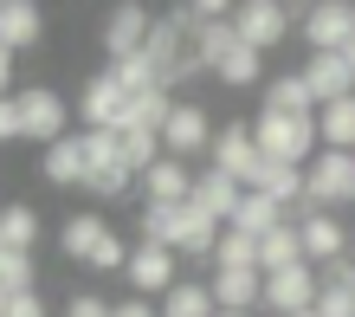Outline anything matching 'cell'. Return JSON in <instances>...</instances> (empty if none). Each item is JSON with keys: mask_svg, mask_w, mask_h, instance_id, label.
<instances>
[{"mask_svg": "<svg viewBox=\"0 0 355 317\" xmlns=\"http://www.w3.org/2000/svg\"><path fill=\"white\" fill-rule=\"evenodd\" d=\"M194 46H200V65H207V78H220L226 91L265 84V52H252V46H245V39L233 33V19H226V26H207V33H194Z\"/></svg>", "mask_w": 355, "mask_h": 317, "instance_id": "cell-1", "label": "cell"}, {"mask_svg": "<svg viewBox=\"0 0 355 317\" xmlns=\"http://www.w3.org/2000/svg\"><path fill=\"white\" fill-rule=\"evenodd\" d=\"M142 58H149V72H155L162 91H175V84H187V78H200V72H207V65H200L194 33H187L175 13H162V19H155V33H149V46H142Z\"/></svg>", "mask_w": 355, "mask_h": 317, "instance_id": "cell-2", "label": "cell"}, {"mask_svg": "<svg viewBox=\"0 0 355 317\" xmlns=\"http://www.w3.org/2000/svg\"><path fill=\"white\" fill-rule=\"evenodd\" d=\"M252 136H259V156H265V162H291V168H310V162H317V149H323L317 117L259 111V117H252Z\"/></svg>", "mask_w": 355, "mask_h": 317, "instance_id": "cell-3", "label": "cell"}, {"mask_svg": "<svg viewBox=\"0 0 355 317\" xmlns=\"http://www.w3.org/2000/svg\"><path fill=\"white\" fill-rule=\"evenodd\" d=\"M13 111H19V143L52 149L58 136H71V104L58 97L52 84H26V91H13Z\"/></svg>", "mask_w": 355, "mask_h": 317, "instance_id": "cell-4", "label": "cell"}, {"mask_svg": "<svg viewBox=\"0 0 355 317\" xmlns=\"http://www.w3.org/2000/svg\"><path fill=\"white\" fill-rule=\"evenodd\" d=\"M85 149H91V175H85V195L91 201L136 195V168L123 162V136L116 130H85Z\"/></svg>", "mask_w": 355, "mask_h": 317, "instance_id": "cell-5", "label": "cell"}, {"mask_svg": "<svg viewBox=\"0 0 355 317\" xmlns=\"http://www.w3.org/2000/svg\"><path fill=\"white\" fill-rule=\"evenodd\" d=\"M343 201H355V156L317 149V162L304 168V214H329Z\"/></svg>", "mask_w": 355, "mask_h": 317, "instance_id": "cell-6", "label": "cell"}, {"mask_svg": "<svg viewBox=\"0 0 355 317\" xmlns=\"http://www.w3.org/2000/svg\"><path fill=\"white\" fill-rule=\"evenodd\" d=\"M123 279H130V298H155V304H162V298L181 285V252L136 240V246H130V266H123Z\"/></svg>", "mask_w": 355, "mask_h": 317, "instance_id": "cell-7", "label": "cell"}, {"mask_svg": "<svg viewBox=\"0 0 355 317\" xmlns=\"http://www.w3.org/2000/svg\"><path fill=\"white\" fill-rule=\"evenodd\" d=\"M259 136H252V123L245 117H233V123H220L214 130V156H207V168H220V175H233L239 188H252V175H259Z\"/></svg>", "mask_w": 355, "mask_h": 317, "instance_id": "cell-8", "label": "cell"}, {"mask_svg": "<svg viewBox=\"0 0 355 317\" xmlns=\"http://www.w3.org/2000/svg\"><path fill=\"white\" fill-rule=\"evenodd\" d=\"M291 19H297V13H291L284 0H239V7H233V33L252 52H271V46L291 39Z\"/></svg>", "mask_w": 355, "mask_h": 317, "instance_id": "cell-9", "label": "cell"}, {"mask_svg": "<svg viewBox=\"0 0 355 317\" xmlns=\"http://www.w3.org/2000/svg\"><path fill=\"white\" fill-rule=\"evenodd\" d=\"M297 33H304L310 52H349V39H355V7H349V0H317V7L297 13Z\"/></svg>", "mask_w": 355, "mask_h": 317, "instance_id": "cell-10", "label": "cell"}, {"mask_svg": "<svg viewBox=\"0 0 355 317\" xmlns=\"http://www.w3.org/2000/svg\"><path fill=\"white\" fill-rule=\"evenodd\" d=\"M149 33H155V13L149 7H136V0H123V7L103 13V52H110V65H123V58H142V46H149Z\"/></svg>", "mask_w": 355, "mask_h": 317, "instance_id": "cell-11", "label": "cell"}, {"mask_svg": "<svg viewBox=\"0 0 355 317\" xmlns=\"http://www.w3.org/2000/svg\"><path fill=\"white\" fill-rule=\"evenodd\" d=\"M162 156H175V162L214 156V117H207L200 104H181L175 97V117L162 123Z\"/></svg>", "mask_w": 355, "mask_h": 317, "instance_id": "cell-12", "label": "cell"}, {"mask_svg": "<svg viewBox=\"0 0 355 317\" xmlns=\"http://www.w3.org/2000/svg\"><path fill=\"white\" fill-rule=\"evenodd\" d=\"M71 111L85 117V130H123V117H130V91H123L116 72L103 65L97 78H85V91H78Z\"/></svg>", "mask_w": 355, "mask_h": 317, "instance_id": "cell-13", "label": "cell"}, {"mask_svg": "<svg viewBox=\"0 0 355 317\" xmlns=\"http://www.w3.org/2000/svg\"><path fill=\"white\" fill-rule=\"evenodd\" d=\"M297 240H304V266H343V252L355 234H343V220L336 214H297Z\"/></svg>", "mask_w": 355, "mask_h": 317, "instance_id": "cell-14", "label": "cell"}, {"mask_svg": "<svg viewBox=\"0 0 355 317\" xmlns=\"http://www.w3.org/2000/svg\"><path fill=\"white\" fill-rule=\"evenodd\" d=\"M317 291H323L317 266H291V272H271L265 279V304L278 317H297V311H317Z\"/></svg>", "mask_w": 355, "mask_h": 317, "instance_id": "cell-15", "label": "cell"}, {"mask_svg": "<svg viewBox=\"0 0 355 317\" xmlns=\"http://www.w3.org/2000/svg\"><path fill=\"white\" fill-rule=\"evenodd\" d=\"M39 175H46V188H85L91 175V149H85V136H58L52 149H39Z\"/></svg>", "mask_w": 355, "mask_h": 317, "instance_id": "cell-16", "label": "cell"}, {"mask_svg": "<svg viewBox=\"0 0 355 317\" xmlns=\"http://www.w3.org/2000/svg\"><path fill=\"white\" fill-rule=\"evenodd\" d=\"M304 84H310V97H317V111H323V104H336V97H355V65L343 52H310L304 58Z\"/></svg>", "mask_w": 355, "mask_h": 317, "instance_id": "cell-17", "label": "cell"}, {"mask_svg": "<svg viewBox=\"0 0 355 317\" xmlns=\"http://www.w3.org/2000/svg\"><path fill=\"white\" fill-rule=\"evenodd\" d=\"M200 207V214H214L220 227H233V214H239V201H245V188L233 181V175H220V168H200L194 175V195H187Z\"/></svg>", "mask_w": 355, "mask_h": 317, "instance_id": "cell-18", "label": "cell"}, {"mask_svg": "<svg viewBox=\"0 0 355 317\" xmlns=\"http://www.w3.org/2000/svg\"><path fill=\"white\" fill-rule=\"evenodd\" d=\"M110 234H116V227L85 207V214H71L65 227H58V252H65V259H78V266H91V259H97V246L110 240Z\"/></svg>", "mask_w": 355, "mask_h": 317, "instance_id": "cell-19", "label": "cell"}, {"mask_svg": "<svg viewBox=\"0 0 355 317\" xmlns=\"http://www.w3.org/2000/svg\"><path fill=\"white\" fill-rule=\"evenodd\" d=\"M46 39V13L33 0H0V46L7 52H33Z\"/></svg>", "mask_w": 355, "mask_h": 317, "instance_id": "cell-20", "label": "cell"}, {"mask_svg": "<svg viewBox=\"0 0 355 317\" xmlns=\"http://www.w3.org/2000/svg\"><path fill=\"white\" fill-rule=\"evenodd\" d=\"M142 188V201H162V207H181L187 195H194V175H187V162H175V156H162L149 175L136 181Z\"/></svg>", "mask_w": 355, "mask_h": 317, "instance_id": "cell-21", "label": "cell"}, {"mask_svg": "<svg viewBox=\"0 0 355 317\" xmlns=\"http://www.w3.org/2000/svg\"><path fill=\"white\" fill-rule=\"evenodd\" d=\"M265 111H278V117H317V97H310L304 72H278V78H265Z\"/></svg>", "mask_w": 355, "mask_h": 317, "instance_id": "cell-22", "label": "cell"}, {"mask_svg": "<svg viewBox=\"0 0 355 317\" xmlns=\"http://www.w3.org/2000/svg\"><path fill=\"white\" fill-rule=\"evenodd\" d=\"M220 234H226V227H220L214 214H200L194 201H187V207H181V234H175V252H187V259H214Z\"/></svg>", "mask_w": 355, "mask_h": 317, "instance_id": "cell-23", "label": "cell"}, {"mask_svg": "<svg viewBox=\"0 0 355 317\" xmlns=\"http://www.w3.org/2000/svg\"><path fill=\"white\" fill-rule=\"evenodd\" d=\"M214 304L220 311H252V304H265V272H214Z\"/></svg>", "mask_w": 355, "mask_h": 317, "instance_id": "cell-24", "label": "cell"}, {"mask_svg": "<svg viewBox=\"0 0 355 317\" xmlns=\"http://www.w3.org/2000/svg\"><path fill=\"white\" fill-rule=\"evenodd\" d=\"M317 279H323V291H317V317H355V259L323 266Z\"/></svg>", "mask_w": 355, "mask_h": 317, "instance_id": "cell-25", "label": "cell"}, {"mask_svg": "<svg viewBox=\"0 0 355 317\" xmlns=\"http://www.w3.org/2000/svg\"><path fill=\"white\" fill-rule=\"evenodd\" d=\"M252 195L278 201V207L304 201V168H291V162H259V175H252Z\"/></svg>", "mask_w": 355, "mask_h": 317, "instance_id": "cell-26", "label": "cell"}, {"mask_svg": "<svg viewBox=\"0 0 355 317\" xmlns=\"http://www.w3.org/2000/svg\"><path fill=\"white\" fill-rule=\"evenodd\" d=\"M291 266H304V240H297V220H284L278 234H265L259 240V272L271 279V272H291Z\"/></svg>", "mask_w": 355, "mask_h": 317, "instance_id": "cell-27", "label": "cell"}, {"mask_svg": "<svg viewBox=\"0 0 355 317\" xmlns=\"http://www.w3.org/2000/svg\"><path fill=\"white\" fill-rule=\"evenodd\" d=\"M317 136H323V149H343V156H355V97L323 104V111H317Z\"/></svg>", "mask_w": 355, "mask_h": 317, "instance_id": "cell-28", "label": "cell"}, {"mask_svg": "<svg viewBox=\"0 0 355 317\" xmlns=\"http://www.w3.org/2000/svg\"><path fill=\"white\" fill-rule=\"evenodd\" d=\"M0 246H13V252L39 246V207L33 201H7L0 207Z\"/></svg>", "mask_w": 355, "mask_h": 317, "instance_id": "cell-29", "label": "cell"}, {"mask_svg": "<svg viewBox=\"0 0 355 317\" xmlns=\"http://www.w3.org/2000/svg\"><path fill=\"white\" fill-rule=\"evenodd\" d=\"M207 266H214V272H259V240H252V234H239V227H226Z\"/></svg>", "mask_w": 355, "mask_h": 317, "instance_id": "cell-30", "label": "cell"}, {"mask_svg": "<svg viewBox=\"0 0 355 317\" xmlns=\"http://www.w3.org/2000/svg\"><path fill=\"white\" fill-rule=\"evenodd\" d=\"M220 304H214V285L207 279H181L168 298H162V317H214Z\"/></svg>", "mask_w": 355, "mask_h": 317, "instance_id": "cell-31", "label": "cell"}, {"mask_svg": "<svg viewBox=\"0 0 355 317\" xmlns=\"http://www.w3.org/2000/svg\"><path fill=\"white\" fill-rule=\"evenodd\" d=\"M233 227H239V234H252V240H265V234H278V227H284V207H278V201H265V195H252V188H245V201H239V214H233Z\"/></svg>", "mask_w": 355, "mask_h": 317, "instance_id": "cell-32", "label": "cell"}, {"mask_svg": "<svg viewBox=\"0 0 355 317\" xmlns=\"http://www.w3.org/2000/svg\"><path fill=\"white\" fill-rule=\"evenodd\" d=\"M187 207V201H181ZM181 207H162V201H142V220H136V240L149 246H168L175 252V234H181Z\"/></svg>", "mask_w": 355, "mask_h": 317, "instance_id": "cell-33", "label": "cell"}, {"mask_svg": "<svg viewBox=\"0 0 355 317\" xmlns=\"http://www.w3.org/2000/svg\"><path fill=\"white\" fill-rule=\"evenodd\" d=\"M175 117V91H142L130 97V117H123V130H155L162 136V123Z\"/></svg>", "mask_w": 355, "mask_h": 317, "instance_id": "cell-34", "label": "cell"}, {"mask_svg": "<svg viewBox=\"0 0 355 317\" xmlns=\"http://www.w3.org/2000/svg\"><path fill=\"white\" fill-rule=\"evenodd\" d=\"M0 291H7V298H19V291H39V266H33V252L0 246Z\"/></svg>", "mask_w": 355, "mask_h": 317, "instance_id": "cell-35", "label": "cell"}, {"mask_svg": "<svg viewBox=\"0 0 355 317\" xmlns=\"http://www.w3.org/2000/svg\"><path fill=\"white\" fill-rule=\"evenodd\" d=\"M65 317H110V304H103L97 291H78V298L65 304Z\"/></svg>", "mask_w": 355, "mask_h": 317, "instance_id": "cell-36", "label": "cell"}, {"mask_svg": "<svg viewBox=\"0 0 355 317\" xmlns=\"http://www.w3.org/2000/svg\"><path fill=\"white\" fill-rule=\"evenodd\" d=\"M110 317H162V304H155V298H116Z\"/></svg>", "mask_w": 355, "mask_h": 317, "instance_id": "cell-37", "label": "cell"}, {"mask_svg": "<svg viewBox=\"0 0 355 317\" xmlns=\"http://www.w3.org/2000/svg\"><path fill=\"white\" fill-rule=\"evenodd\" d=\"M7 317H46V298H39V291H19L7 304Z\"/></svg>", "mask_w": 355, "mask_h": 317, "instance_id": "cell-38", "label": "cell"}, {"mask_svg": "<svg viewBox=\"0 0 355 317\" xmlns=\"http://www.w3.org/2000/svg\"><path fill=\"white\" fill-rule=\"evenodd\" d=\"M0 143H19V111H13V97H0Z\"/></svg>", "mask_w": 355, "mask_h": 317, "instance_id": "cell-39", "label": "cell"}, {"mask_svg": "<svg viewBox=\"0 0 355 317\" xmlns=\"http://www.w3.org/2000/svg\"><path fill=\"white\" fill-rule=\"evenodd\" d=\"M7 84H13V52H7V46H0V97H13V91H7Z\"/></svg>", "mask_w": 355, "mask_h": 317, "instance_id": "cell-40", "label": "cell"}, {"mask_svg": "<svg viewBox=\"0 0 355 317\" xmlns=\"http://www.w3.org/2000/svg\"><path fill=\"white\" fill-rule=\"evenodd\" d=\"M214 317H252V311H214Z\"/></svg>", "mask_w": 355, "mask_h": 317, "instance_id": "cell-41", "label": "cell"}, {"mask_svg": "<svg viewBox=\"0 0 355 317\" xmlns=\"http://www.w3.org/2000/svg\"><path fill=\"white\" fill-rule=\"evenodd\" d=\"M7 304H13V298H7V291H0V317H7Z\"/></svg>", "mask_w": 355, "mask_h": 317, "instance_id": "cell-42", "label": "cell"}, {"mask_svg": "<svg viewBox=\"0 0 355 317\" xmlns=\"http://www.w3.org/2000/svg\"><path fill=\"white\" fill-rule=\"evenodd\" d=\"M343 58H349V65H355V39H349V52H343Z\"/></svg>", "mask_w": 355, "mask_h": 317, "instance_id": "cell-43", "label": "cell"}, {"mask_svg": "<svg viewBox=\"0 0 355 317\" xmlns=\"http://www.w3.org/2000/svg\"><path fill=\"white\" fill-rule=\"evenodd\" d=\"M297 317H317V311H297Z\"/></svg>", "mask_w": 355, "mask_h": 317, "instance_id": "cell-44", "label": "cell"}]
</instances>
